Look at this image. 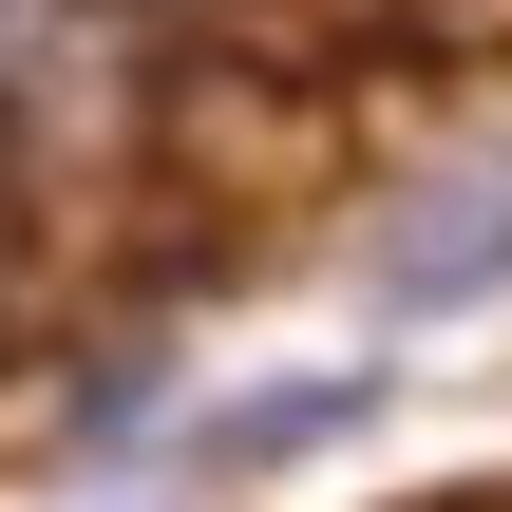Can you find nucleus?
<instances>
[{
	"label": "nucleus",
	"instance_id": "f03ea898",
	"mask_svg": "<svg viewBox=\"0 0 512 512\" xmlns=\"http://www.w3.org/2000/svg\"><path fill=\"white\" fill-rule=\"evenodd\" d=\"M342 418H380V361H342V380H304V399H228L209 456H304V437H342Z\"/></svg>",
	"mask_w": 512,
	"mask_h": 512
},
{
	"label": "nucleus",
	"instance_id": "f257e3e1",
	"mask_svg": "<svg viewBox=\"0 0 512 512\" xmlns=\"http://www.w3.org/2000/svg\"><path fill=\"white\" fill-rule=\"evenodd\" d=\"M475 285H512V152H456V171L399 190L380 247H361V304H380V323H437V304H475Z\"/></svg>",
	"mask_w": 512,
	"mask_h": 512
},
{
	"label": "nucleus",
	"instance_id": "7ed1b4c3",
	"mask_svg": "<svg viewBox=\"0 0 512 512\" xmlns=\"http://www.w3.org/2000/svg\"><path fill=\"white\" fill-rule=\"evenodd\" d=\"M95 19H114V0H0V95H57V76H95Z\"/></svg>",
	"mask_w": 512,
	"mask_h": 512
}]
</instances>
